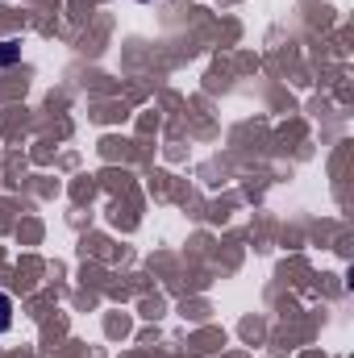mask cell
<instances>
[{"label": "cell", "instance_id": "1", "mask_svg": "<svg viewBox=\"0 0 354 358\" xmlns=\"http://www.w3.org/2000/svg\"><path fill=\"white\" fill-rule=\"evenodd\" d=\"M17 59H21V42H13V38L0 42V67H8V63H17Z\"/></svg>", "mask_w": 354, "mask_h": 358}, {"label": "cell", "instance_id": "2", "mask_svg": "<svg viewBox=\"0 0 354 358\" xmlns=\"http://www.w3.org/2000/svg\"><path fill=\"white\" fill-rule=\"evenodd\" d=\"M13 329V300H8V292H0V334H8Z\"/></svg>", "mask_w": 354, "mask_h": 358}, {"label": "cell", "instance_id": "3", "mask_svg": "<svg viewBox=\"0 0 354 358\" xmlns=\"http://www.w3.org/2000/svg\"><path fill=\"white\" fill-rule=\"evenodd\" d=\"M142 4H146V0H142Z\"/></svg>", "mask_w": 354, "mask_h": 358}]
</instances>
